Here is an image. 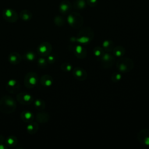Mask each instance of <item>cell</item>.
Listing matches in <instances>:
<instances>
[{
  "label": "cell",
  "mask_w": 149,
  "mask_h": 149,
  "mask_svg": "<svg viewBox=\"0 0 149 149\" xmlns=\"http://www.w3.org/2000/svg\"><path fill=\"white\" fill-rule=\"evenodd\" d=\"M16 108V101L10 96L5 95L0 99V111L5 113H10Z\"/></svg>",
  "instance_id": "cell-1"
},
{
  "label": "cell",
  "mask_w": 149,
  "mask_h": 149,
  "mask_svg": "<svg viewBox=\"0 0 149 149\" xmlns=\"http://www.w3.org/2000/svg\"><path fill=\"white\" fill-rule=\"evenodd\" d=\"M38 80V74L34 72L27 73L24 79V86L28 88H32L37 84Z\"/></svg>",
  "instance_id": "cell-2"
},
{
  "label": "cell",
  "mask_w": 149,
  "mask_h": 149,
  "mask_svg": "<svg viewBox=\"0 0 149 149\" xmlns=\"http://www.w3.org/2000/svg\"><path fill=\"white\" fill-rule=\"evenodd\" d=\"M68 21L72 26L77 27L82 24L83 18L79 13L72 12L68 16Z\"/></svg>",
  "instance_id": "cell-3"
},
{
  "label": "cell",
  "mask_w": 149,
  "mask_h": 149,
  "mask_svg": "<svg viewBox=\"0 0 149 149\" xmlns=\"http://www.w3.org/2000/svg\"><path fill=\"white\" fill-rule=\"evenodd\" d=\"M2 16L3 19L8 22L14 23L18 19L17 13L11 9H5L2 12Z\"/></svg>",
  "instance_id": "cell-4"
},
{
  "label": "cell",
  "mask_w": 149,
  "mask_h": 149,
  "mask_svg": "<svg viewBox=\"0 0 149 149\" xmlns=\"http://www.w3.org/2000/svg\"><path fill=\"white\" fill-rule=\"evenodd\" d=\"M51 45L48 42H44L40 44L37 48L38 54L41 56H48L51 51Z\"/></svg>",
  "instance_id": "cell-5"
},
{
  "label": "cell",
  "mask_w": 149,
  "mask_h": 149,
  "mask_svg": "<svg viewBox=\"0 0 149 149\" xmlns=\"http://www.w3.org/2000/svg\"><path fill=\"white\" fill-rule=\"evenodd\" d=\"M16 98L19 103L23 105H29L31 104L34 99L32 95L24 92L18 93Z\"/></svg>",
  "instance_id": "cell-6"
},
{
  "label": "cell",
  "mask_w": 149,
  "mask_h": 149,
  "mask_svg": "<svg viewBox=\"0 0 149 149\" xmlns=\"http://www.w3.org/2000/svg\"><path fill=\"white\" fill-rule=\"evenodd\" d=\"M20 83L16 79H10L6 85V90L10 93H17L20 90Z\"/></svg>",
  "instance_id": "cell-7"
},
{
  "label": "cell",
  "mask_w": 149,
  "mask_h": 149,
  "mask_svg": "<svg viewBox=\"0 0 149 149\" xmlns=\"http://www.w3.org/2000/svg\"><path fill=\"white\" fill-rule=\"evenodd\" d=\"M59 11L63 14H66L68 13H69L72 9V4L71 3L68 1L65 0L63 1L59 5Z\"/></svg>",
  "instance_id": "cell-8"
},
{
  "label": "cell",
  "mask_w": 149,
  "mask_h": 149,
  "mask_svg": "<svg viewBox=\"0 0 149 149\" xmlns=\"http://www.w3.org/2000/svg\"><path fill=\"white\" fill-rule=\"evenodd\" d=\"M22 60L21 55L17 52H12L8 56L9 62L13 65L19 64Z\"/></svg>",
  "instance_id": "cell-9"
},
{
  "label": "cell",
  "mask_w": 149,
  "mask_h": 149,
  "mask_svg": "<svg viewBox=\"0 0 149 149\" xmlns=\"http://www.w3.org/2000/svg\"><path fill=\"white\" fill-rule=\"evenodd\" d=\"M20 118L23 122L30 123L33 120L34 115L30 111H24L20 113Z\"/></svg>",
  "instance_id": "cell-10"
},
{
  "label": "cell",
  "mask_w": 149,
  "mask_h": 149,
  "mask_svg": "<svg viewBox=\"0 0 149 149\" xmlns=\"http://www.w3.org/2000/svg\"><path fill=\"white\" fill-rule=\"evenodd\" d=\"M49 118V116L48 114L44 112H39L36 114V119L37 122L41 123L48 122Z\"/></svg>",
  "instance_id": "cell-11"
},
{
  "label": "cell",
  "mask_w": 149,
  "mask_h": 149,
  "mask_svg": "<svg viewBox=\"0 0 149 149\" xmlns=\"http://www.w3.org/2000/svg\"><path fill=\"white\" fill-rule=\"evenodd\" d=\"M27 131L30 134H33L36 133L38 129V125L37 122L32 121L29 123L27 126Z\"/></svg>",
  "instance_id": "cell-12"
},
{
  "label": "cell",
  "mask_w": 149,
  "mask_h": 149,
  "mask_svg": "<svg viewBox=\"0 0 149 149\" xmlns=\"http://www.w3.org/2000/svg\"><path fill=\"white\" fill-rule=\"evenodd\" d=\"M40 83L44 86L48 87L52 84V79L51 76L48 74H44L41 77Z\"/></svg>",
  "instance_id": "cell-13"
},
{
  "label": "cell",
  "mask_w": 149,
  "mask_h": 149,
  "mask_svg": "<svg viewBox=\"0 0 149 149\" xmlns=\"http://www.w3.org/2000/svg\"><path fill=\"white\" fill-rule=\"evenodd\" d=\"M17 142H18V140L17 137L13 135H11L9 136L6 140V144L10 147H13L15 146L17 144Z\"/></svg>",
  "instance_id": "cell-14"
},
{
  "label": "cell",
  "mask_w": 149,
  "mask_h": 149,
  "mask_svg": "<svg viewBox=\"0 0 149 149\" xmlns=\"http://www.w3.org/2000/svg\"><path fill=\"white\" fill-rule=\"evenodd\" d=\"M20 17L24 21H28L32 17V13L28 10H23L20 13Z\"/></svg>",
  "instance_id": "cell-15"
},
{
  "label": "cell",
  "mask_w": 149,
  "mask_h": 149,
  "mask_svg": "<svg viewBox=\"0 0 149 149\" xmlns=\"http://www.w3.org/2000/svg\"><path fill=\"white\" fill-rule=\"evenodd\" d=\"M34 105L35 108L39 111H41V110L44 109L45 108V104L44 101L41 99L36 100L34 102Z\"/></svg>",
  "instance_id": "cell-16"
},
{
  "label": "cell",
  "mask_w": 149,
  "mask_h": 149,
  "mask_svg": "<svg viewBox=\"0 0 149 149\" xmlns=\"http://www.w3.org/2000/svg\"><path fill=\"white\" fill-rule=\"evenodd\" d=\"M86 1L85 0H76L74 2L73 6L76 9H81L86 7Z\"/></svg>",
  "instance_id": "cell-17"
},
{
  "label": "cell",
  "mask_w": 149,
  "mask_h": 149,
  "mask_svg": "<svg viewBox=\"0 0 149 149\" xmlns=\"http://www.w3.org/2000/svg\"><path fill=\"white\" fill-rule=\"evenodd\" d=\"M24 57L26 59V60H27V61H33L34 60V59L36 58V55H35L34 52H33L31 51H27L24 54Z\"/></svg>",
  "instance_id": "cell-18"
},
{
  "label": "cell",
  "mask_w": 149,
  "mask_h": 149,
  "mask_svg": "<svg viewBox=\"0 0 149 149\" xmlns=\"http://www.w3.org/2000/svg\"><path fill=\"white\" fill-rule=\"evenodd\" d=\"M37 63H38V66L40 67H43V66H45L46 65V63H47V61H46V59L42 57H41L40 58L38 59V61H37Z\"/></svg>",
  "instance_id": "cell-19"
},
{
  "label": "cell",
  "mask_w": 149,
  "mask_h": 149,
  "mask_svg": "<svg viewBox=\"0 0 149 149\" xmlns=\"http://www.w3.org/2000/svg\"><path fill=\"white\" fill-rule=\"evenodd\" d=\"M86 3L91 7H95L98 4V0H86Z\"/></svg>",
  "instance_id": "cell-20"
},
{
  "label": "cell",
  "mask_w": 149,
  "mask_h": 149,
  "mask_svg": "<svg viewBox=\"0 0 149 149\" xmlns=\"http://www.w3.org/2000/svg\"><path fill=\"white\" fill-rule=\"evenodd\" d=\"M47 60H48V61L49 62L51 63V62H52L54 61V56L52 55H48V56L47 58Z\"/></svg>",
  "instance_id": "cell-21"
},
{
  "label": "cell",
  "mask_w": 149,
  "mask_h": 149,
  "mask_svg": "<svg viewBox=\"0 0 149 149\" xmlns=\"http://www.w3.org/2000/svg\"><path fill=\"white\" fill-rule=\"evenodd\" d=\"M5 148H7V147L3 144H0V149H5Z\"/></svg>",
  "instance_id": "cell-22"
}]
</instances>
